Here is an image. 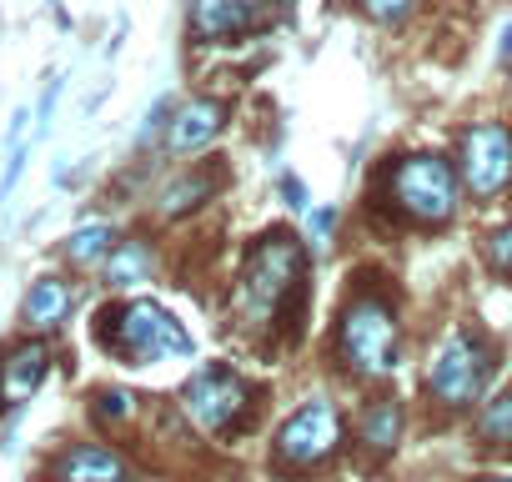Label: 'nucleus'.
Returning <instances> with one entry per match:
<instances>
[{
	"label": "nucleus",
	"mask_w": 512,
	"mask_h": 482,
	"mask_svg": "<svg viewBox=\"0 0 512 482\" xmlns=\"http://www.w3.org/2000/svg\"><path fill=\"white\" fill-rule=\"evenodd\" d=\"M302 277H307L302 236L287 231V226L262 231V236H256V247L246 252V262H241V277H236L241 317L256 322V327H272L282 317V307L302 297Z\"/></svg>",
	"instance_id": "nucleus-1"
},
{
	"label": "nucleus",
	"mask_w": 512,
	"mask_h": 482,
	"mask_svg": "<svg viewBox=\"0 0 512 482\" xmlns=\"http://www.w3.org/2000/svg\"><path fill=\"white\" fill-rule=\"evenodd\" d=\"M377 201L412 221V226H447L457 216V201H462V176L447 156L437 151H412V156H397L382 181H377Z\"/></svg>",
	"instance_id": "nucleus-2"
},
{
	"label": "nucleus",
	"mask_w": 512,
	"mask_h": 482,
	"mask_svg": "<svg viewBox=\"0 0 512 482\" xmlns=\"http://www.w3.org/2000/svg\"><path fill=\"white\" fill-rule=\"evenodd\" d=\"M101 347L126 362V367H161V362H181L196 352L191 332L151 297H136V302H121V307H106L101 312V327H96Z\"/></svg>",
	"instance_id": "nucleus-3"
},
{
	"label": "nucleus",
	"mask_w": 512,
	"mask_h": 482,
	"mask_svg": "<svg viewBox=\"0 0 512 482\" xmlns=\"http://www.w3.org/2000/svg\"><path fill=\"white\" fill-rule=\"evenodd\" d=\"M337 357L357 377H392L402 357V322L387 297L362 292L337 317Z\"/></svg>",
	"instance_id": "nucleus-4"
},
{
	"label": "nucleus",
	"mask_w": 512,
	"mask_h": 482,
	"mask_svg": "<svg viewBox=\"0 0 512 482\" xmlns=\"http://www.w3.org/2000/svg\"><path fill=\"white\" fill-rule=\"evenodd\" d=\"M487 377H492V352H487L472 332H462V327L447 332L442 347H437L432 362H427V392H432L442 407H452V412L482 402Z\"/></svg>",
	"instance_id": "nucleus-5"
},
{
	"label": "nucleus",
	"mask_w": 512,
	"mask_h": 482,
	"mask_svg": "<svg viewBox=\"0 0 512 482\" xmlns=\"http://www.w3.org/2000/svg\"><path fill=\"white\" fill-rule=\"evenodd\" d=\"M457 176L462 191H472L477 201H497L512 186V126L472 121L457 136Z\"/></svg>",
	"instance_id": "nucleus-6"
},
{
	"label": "nucleus",
	"mask_w": 512,
	"mask_h": 482,
	"mask_svg": "<svg viewBox=\"0 0 512 482\" xmlns=\"http://www.w3.org/2000/svg\"><path fill=\"white\" fill-rule=\"evenodd\" d=\"M181 412H186L201 432H231V427H241L246 412H251V387H246L231 367L206 362V367H196L191 382L181 387Z\"/></svg>",
	"instance_id": "nucleus-7"
},
{
	"label": "nucleus",
	"mask_w": 512,
	"mask_h": 482,
	"mask_svg": "<svg viewBox=\"0 0 512 482\" xmlns=\"http://www.w3.org/2000/svg\"><path fill=\"white\" fill-rule=\"evenodd\" d=\"M337 442H342L337 407L327 397H312V402H302L282 422V432H277V462L282 467H317V462H327L337 452Z\"/></svg>",
	"instance_id": "nucleus-8"
},
{
	"label": "nucleus",
	"mask_w": 512,
	"mask_h": 482,
	"mask_svg": "<svg viewBox=\"0 0 512 482\" xmlns=\"http://www.w3.org/2000/svg\"><path fill=\"white\" fill-rule=\"evenodd\" d=\"M231 121V106L226 101H211V96H191L171 111L166 121V156H196L206 151Z\"/></svg>",
	"instance_id": "nucleus-9"
},
{
	"label": "nucleus",
	"mask_w": 512,
	"mask_h": 482,
	"mask_svg": "<svg viewBox=\"0 0 512 482\" xmlns=\"http://www.w3.org/2000/svg\"><path fill=\"white\" fill-rule=\"evenodd\" d=\"M46 372H51V347L41 337H26V342L6 347V357H0V412L31 402L41 392Z\"/></svg>",
	"instance_id": "nucleus-10"
},
{
	"label": "nucleus",
	"mask_w": 512,
	"mask_h": 482,
	"mask_svg": "<svg viewBox=\"0 0 512 482\" xmlns=\"http://www.w3.org/2000/svg\"><path fill=\"white\" fill-rule=\"evenodd\" d=\"M51 477L56 482H136L131 477V462L116 447H106V442H76V447H66L51 462Z\"/></svg>",
	"instance_id": "nucleus-11"
},
{
	"label": "nucleus",
	"mask_w": 512,
	"mask_h": 482,
	"mask_svg": "<svg viewBox=\"0 0 512 482\" xmlns=\"http://www.w3.org/2000/svg\"><path fill=\"white\" fill-rule=\"evenodd\" d=\"M71 307H76V287L66 277H36L26 302H21V317L31 332H56L71 317Z\"/></svg>",
	"instance_id": "nucleus-12"
},
{
	"label": "nucleus",
	"mask_w": 512,
	"mask_h": 482,
	"mask_svg": "<svg viewBox=\"0 0 512 482\" xmlns=\"http://www.w3.org/2000/svg\"><path fill=\"white\" fill-rule=\"evenodd\" d=\"M256 26V11H246L241 0H191V31L196 41L216 46V41H236Z\"/></svg>",
	"instance_id": "nucleus-13"
},
{
	"label": "nucleus",
	"mask_w": 512,
	"mask_h": 482,
	"mask_svg": "<svg viewBox=\"0 0 512 482\" xmlns=\"http://www.w3.org/2000/svg\"><path fill=\"white\" fill-rule=\"evenodd\" d=\"M221 181H226V171L221 166H191V171H181L166 191H161V216H186V211H196L201 201H211L216 191H221Z\"/></svg>",
	"instance_id": "nucleus-14"
},
{
	"label": "nucleus",
	"mask_w": 512,
	"mask_h": 482,
	"mask_svg": "<svg viewBox=\"0 0 512 482\" xmlns=\"http://www.w3.org/2000/svg\"><path fill=\"white\" fill-rule=\"evenodd\" d=\"M151 272H156V252L146 247V241H136V236L116 241L111 257L101 262V277H106V287H111V292L141 287V282H151Z\"/></svg>",
	"instance_id": "nucleus-15"
},
{
	"label": "nucleus",
	"mask_w": 512,
	"mask_h": 482,
	"mask_svg": "<svg viewBox=\"0 0 512 482\" xmlns=\"http://www.w3.org/2000/svg\"><path fill=\"white\" fill-rule=\"evenodd\" d=\"M116 241H121V236H116L111 221H91V226H76V231L66 236V247H61V252H66L71 267H101V262L111 257Z\"/></svg>",
	"instance_id": "nucleus-16"
},
{
	"label": "nucleus",
	"mask_w": 512,
	"mask_h": 482,
	"mask_svg": "<svg viewBox=\"0 0 512 482\" xmlns=\"http://www.w3.org/2000/svg\"><path fill=\"white\" fill-rule=\"evenodd\" d=\"M397 437H402V407H397L392 397L372 402L367 417H362V442H367L372 452H392Z\"/></svg>",
	"instance_id": "nucleus-17"
},
{
	"label": "nucleus",
	"mask_w": 512,
	"mask_h": 482,
	"mask_svg": "<svg viewBox=\"0 0 512 482\" xmlns=\"http://www.w3.org/2000/svg\"><path fill=\"white\" fill-rule=\"evenodd\" d=\"M482 437L487 442H512V392H502L482 407Z\"/></svg>",
	"instance_id": "nucleus-18"
},
{
	"label": "nucleus",
	"mask_w": 512,
	"mask_h": 482,
	"mask_svg": "<svg viewBox=\"0 0 512 482\" xmlns=\"http://www.w3.org/2000/svg\"><path fill=\"white\" fill-rule=\"evenodd\" d=\"M357 6H362L372 21H382V26H402V21L422 6V0H357Z\"/></svg>",
	"instance_id": "nucleus-19"
},
{
	"label": "nucleus",
	"mask_w": 512,
	"mask_h": 482,
	"mask_svg": "<svg viewBox=\"0 0 512 482\" xmlns=\"http://www.w3.org/2000/svg\"><path fill=\"white\" fill-rule=\"evenodd\" d=\"M131 412H136V397H131V392H121V387L96 392V417H101V422H126Z\"/></svg>",
	"instance_id": "nucleus-20"
},
{
	"label": "nucleus",
	"mask_w": 512,
	"mask_h": 482,
	"mask_svg": "<svg viewBox=\"0 0 512 482\" xmlns=\"http://www.w3.org/2000/svg\"><path fill=\"white\" fill-rule=\"evenodd\" d=\"M487 262H492L502 277H512V221H502V226L487 236Z\"/></svg>",
	"instance_id": "nucleus-21"
},
{
	"label": "nucleus",
	"mask_w": 512,
	"mask_h": 482,
	"mask_svg": "<svg viewBox=\"0 0 512 482\" xmlns=\"http://www.w3.org/2000/svg\"><path fill=\"white\" fill-rule=\"evenodd\" d=\"M332 226H337V211H312V226L307 231H312V241H327Z\"/></svg>",
	"instance_id": "nucleus-22"
},
{
	"label": "nucleus",
	"mask_w": 512,
	"mask_h": 482,
	"mask_svg": "<svg viewBox=\"0 0 512 482\" xmlns=\"http://www.w3.org/2000/svg\"><path fill=\"white\" fill-rule=\"evenodd\" d=\"M282 196H287V206H307V191L297 176H282Z\"/></svg>",
	"instance_id": "nucleus-23"
},
{
	"label": "nucleus",
	"mask_w": 512,
	"mask_h": 482,
	"mask_svg": "<svg viewBox=\"0 0 512 482\" xmlns=\"http://www.w3.org/2000/svg\"><path fill=\"white\" fill-rule=\"evenodd\" d=\"M241 6H246V11H256V16H262V6H267V0H241Z\"/></svg>",
	"instance_id": "nucleus-24"
},
{
	"label": "nucleus",
	"mask_w": 512,
	"mask_h": 482,
	"mask_svg": "<svg viewBox=\"0 0 512 482\" xmlns=\"http://www.w3.org/2000/svg\"><path fill=\"white\" fill-rule=\"evenodd\" d=\"M482 482H512V477H482Z\"/></svg>",
	"instance_id": "nucleus-25"
}]
</instances>
